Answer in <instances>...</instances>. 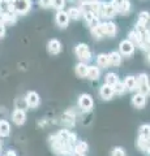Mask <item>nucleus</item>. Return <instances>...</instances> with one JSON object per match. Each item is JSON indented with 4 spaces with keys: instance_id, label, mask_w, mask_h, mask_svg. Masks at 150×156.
I'll list each match as a JSON object with an SVG mask.
<instances>
[{
    "instance_id": "nucleus-17",
    "label": "nucleus",
    "mask_w": 150,
    "mask_h": 156,
    "mask_svg": "<svg viewBox=\"0 0 150 156\" xmlns=\"http://www.w3.org/2000/svg\"><path fill=\"white\" fill-rule=\"evenodd\" d=\"M89 150V146L86 142H77L75 148H73V152L72 154H76V155H80V156H85L86 151Z\"/></svg>"
},
{
    "instance_id": "nucleus-12",
    "label": "nucleus",
    "mask_w": 150,
    "mask_h": 156,
    "mask_svg": "<svg viewBox=\"0 0 150 156\" xmlns=\"http://www.w3.org/2000/svg\"><path fill=\"white\" fill-rule=\"evenodd\" d=\"M47 50L51 55H57V53L61 52V43L57 39H51L47 43Z\"/></svg>"
},
{
    "instance_id": "nucleus-29",
    "label": "nucleus",
    "mask_w": 150,
    "mask_h": 156,
    "mask_svg": "<svg viewBox=\"0 0 150 156\" xmlns=\"http://www.w3.org/2000/svg\"><path fill=\"white\" fill-rule=\"evenodd\" d=\"M138 136H144V138H149V135H150V125L149 124H144L140 126V129H138Z\"/></svg>"
},
{
    "instance_id": "nucleus-15",
    "label": "nucleus",
    "mask_w": 150,
    "mask_h": 156,
    "mask_svg": "<svg viewBox=\"0 0 150 156\" xmlns=\"http://www.w3.org/2000/svg\"><path fill=\"white\" fill-rule=\"evenodd\" d=\"M90 31H91V35H93V38L97 39V41H99V39H102L104 37L102 22H99L98 25H95V26H91L90 27Z\"/></svg>"
},
{
    "instance_id": "nucleus-6",
    "label": "nucleus",
    "mask_w": 150,
    "mask_h": 156,
    "mask_svg": "<svg viewBox=\"0 0 150 156\" xmlns=\"http://www.w3.org/2000/svg\"><path fill=\"white\" fill-rule=\"evenodd\" d=\"M25 99H26L27 107H30V108H37L41 104V96L35 91H29L25 96Z\"/></svg>"
},
{
    "instance_id": "nucleus-39",
    "label": "nucleus",
    "mask_w": 150,
    "mask_h": 156,
    "mask_svg": "<svg viewBox=\"0 0 150 156\" xmlns=\"http://www.w3.org/2000/svg\"><path fill=\"white\" fill-rule=\"evenodd\" d=\"M0 147H2V142H0Z\"/></svg>"
},
{
    "instance_id": "nucleus-26",
    "label": "nucleus",
    "mask_w": 150,
    "mask_h": 156,
    "mask_svg": "<svg viewBox=\"0 0 150 156\" xmlns=\"http://www.w3.org/2000/svg\"><path fill=\"white\" fill-rule=\"evenodd\" d=\"M11 12H13L11 0H0V13H11Z\"/></svg>"
},
{
    "instance_id": "nucleus-1",
    "label": "nucleus",
    "mask_w": 150,
    "mask_h": 156,
    "mask_svg": "<svg viewBox=\"0 0 150 156\" xmlns=\"http://www.w3.org/2000/svg\"><path fill=\"white\" fill-rule=\"evenodd\" d=\"M12 11L16 14H26L31 8V0H11Z\"/></svg>"
},
{
    "instance_id": "nucleus-14",
    "label": "nucleus",
    "mask_w": 150,
    "mask_h": 156,
    "mask_svg": "<svg viewBox=\"0 0 150 156\" xmlns=\"http://www.w3.org/2000/svg\"><path fill=\"white\" fill-rule=\"evenodd\" d=\"M99 95H101V98H102L103 100H110L111 98L114 96V89H112V86H108V85L104 83L102 87H101Z\"/></svg>"
},
{
    "instance_id": "nucleus-16",
    "label": "nucleus",
    "mask_w": 150,
    "mask_h": 156,
    "mask_svg": "<svg viewBox=\"0 0 150 156\" xmlns=\"http://www.w3.org/2000/svg\"><path fill=\"white\" fill-rule=\"evenodd\" d=\"M108 64L112 66H119L122 64V55L116 51H112L111 53H108Z\"/></svg>"
},
{
    "instance_id": "nucleus-31",
    "label": "nucleus",
    "mask_w": 150,
    "mask_h": 156,
    "mask_svg": "<svg viewBox=\"0 0 150 156\" xmlns=\"http://www.w3.org/2000/svg\"><path fill=\"white\" fill-rule=\"evenodd\" d=\"M14 104H16V109H20V111H25L29 108L25 98H18V99H16V103Z\"/></svg>"
},
{
    "instance_id": "nucleus-27",
    "label": "nucleus",
    "mask_w": 150,
    "mask_h": 156,
    "mask_svg": "<svg viewBox=\"0 0 150 156\" xmlns=\"http://www.w3.org/2000/svg\"><path fill=\"white\" fill-rule=\"evenodd\" d=\"M97 64L101 68H107L110 64H108V56L106 53H99L97 56Z\"/></svg>"
},
{
    "instance_id": "nucleus-20",
    "label": "nucleus",
    "mask_w": 150,
    "mask_h": 156,
    "mask_svg": "<svg viewBox=\"0 0 150 156\" xmlns=\"http://www.w3.org/2000/svg\"><path fill=\"white\" fill-rule=\"evenodd\" d=\"M128 41H129L130 43H132V44H133L134 47H136V46H140V44H141V34H140L138 31H136V30L133 29V30L129 33V38H128Z\"/></svg>"
},
{
    "instance_id": "nucleus-34",
    "label": "nucleus",
    "mask_w": 150,
    "mask_h": 156,
    "mask_svg": "<svg viewBox=\"0 0 150 156\" xmlns=\"http://www.w3.org/2000/svg\"><path fill=\"white\" fill-rule=\"evenodd\" d=\"M138 21H144V22H149V13L148 12H141L138 14Z\"/></svg>"
},
{
    "instance_id": "nucleus-32",
    "label": "nucleus",
    "mask_w": 150,
    "mask_h": 156,
    "mask_svg": "<svg viewBox=\"0 0 150 156\" xmlns=\"http://www.w3.org/2000/svg\"><path fill=\"white\" fill-rule=\"evenodd\" d=\"M65 5V0H51V8L54 7L57 11H63Z\"/></svg>"
},
{
    "instance_id": "nucleus-36",
    "label": "nucleus",
    "mask_w": 150,
    "mask_h": 156,
    "mask_svg": "<svg viewBox=\"0 0 150 156\" xmlns=\"http://www.w3.org/2000/svg\"><path fill=\"white\" fill-rule=\"evenodd\" d=\"M0 25L5 26V13H0Z\"/></svg>"
},
{
    "instance_id": "nucleus-21",
    "label": "nucleus",
    "mask_w": 150,
    "mask_h": 156,
    "mask_svg": "<svg viewBox=\"0 0 150 156\" xmlns=\"http://www.w3.org/2000/svg\"><path fill=\"white\" fill-rule=\"evenodd\" d=\"M65 13H67V16L69 17V20H80V18L82 17V12H81V9H80V8H76V7L69 8Z\"/></svg>"
},
{
    "instance_id": "nucleus-8",
    "label": "nucleus",
    "mask_w": 150,
    "mask_h": 156,
    "mask_svg": "<svg viewBox=\"0 0 150 156\" xmlns=\"http://www.w3.org/2000/svg\"><path fill=\"white\" fill-rule=\"evenodd\" d=\"M115 9L112 7V4L110 3H102V7H101V16L99 17H104V18H112L115 17Z\"/></svg>"
},
{
    "instance_id": "nucleus-5",
    "label": "nucleus",
    "mask_w": 150,
    "mask_h": 156,
    "mask_svg": "<svg viewBox=\"0 0 150 156\" xmlns=\"http://www.w3.org/2000/svg\"><path fill=\"white\" fill-rule=\"evenodd\" d=\"M79 107L84 112H89L93 108V98L89 94H82L79 98Z\"/></svg>"
},
{
    "instance_id": "nucleus-10",
    "label": "nucleus",
    "mask_w": 150,
    "mask_h": 156,
    "mask_svg": "<svg viewBox=\"0 0 150 156\" xmlns=\"http://www.w3.org/2000/svg\"><path fill=\"white\" fill-rule=\"evenodd\" d=\"M102 26H103V34L107 35L110 38H112L116 35L118 33V27L112 21H108V22H102Z\"/></svg>"
},
{
    "instance_id": "nucleus-7",
    "label": "nucleus",
    "mask_w": 150,
    "mask_h": 156,
    "mask_svg": "<svg viewBox=\"0 0 150 156\" xmlns=\"http://www.w3.org/2000/svg\"><path fill=\"white\" fill-rule=\"evenodd\" d=\"M119 48H120V52L119 53H123L124 56H132L133 52H134V47L132 43H130L128 39H125V41H122L119 44Z\"/></svg>"
},
{
    "instance_id": "nucleus-23",
    "label": "nucleus",
    "mask_w": 150,
    "mask_h": 156,
    "mask_svg": "<svg viewBox=\"0 0 150 156\" xmlns=\"http://www.w3.org/2000/svg\"><path fill=\"white\" fill-rule=\"evenodd\" d=\"M63 124L65 126H73L76 124V120H75V115H72V112H67V113L63 115Z\"/></svg>"
},
{
    "instance_id": "nucleus-2",
    "label": "nucleus",
    "mask_w": 150,
    "mask_h": 156,
    "mask_svg": "<svg viewBox=\"0 0 150 156\" xmlns=\"http://www.w3.org/2000/svg\"><path fill=\"white\" fill-rule=\"evenodd\" d=\"M136 90L140 94H142L145 96L149 95V77L145 73H141L140 76L136 77Z\"/></svg>"
},
{
    "instance_id": "nucleus-37",
    "label": "nucleus",
    "mask_w": 150,
    "mask_h": 156,
    "mask_svg": "<svg viewBox=\"0 0 150 156\" xmlns=\"http://www.w3.org/2000/svg\"><path fill=\"white\" fill-rule=\"evenodd\" d=\"M4 35H5V26L0 25V39L4 38Z\"/></svg>"
},
{
    "instance_id": "nucleus-25",
    "label": "nucleus",
    "mask_w": 150,
    "mask_h": 156,
    "mask_svg": "<svg viewBox=\"0 0 150 156\" xmlns=\"http://www.w3.org/2000/svg\"><path fill=\"white\" fill-rule=\"evenodd\" d=\"M76 74L81 78H85L86 74H88V65L85 62H79L76 65Z\"/></svg>"
},
{
    "instance_id": "nucleus-9",
    "label": "nucleus",
    "mask_w": 150,
    "mask_h": 156,
    "mask_svg": "<svg viewBox=\"0 0 150 156\" xmlns=\"http://www.w3.org/2000/svg\"><path fill=\"white\" fill-rule=\"evenodd\" d=\"M12 121L18 126L24 125L26 122V112L20 111V109H14L12 113Z\"/></svg>"
},
{
    "instance_id": "nucleus-11",
    "label": "nucleus",
    "mask_w": 150,
    "mask_h": 156,
    "mask_svg": "<svg viewBox=\"0 0 150 156\" xmlns=\"http://www.w3.org/2000/svg\"><path fill=\"white\" fill-rule=\"evenodd\" d=\"M55 21H56V23L61 29H65L67 26H68V23H69V17L67 16V13L64 11H57L56 17H55Z\"/></svg>"
},
{
    "instance_id": "nucleus-4",
    "label": "nucleus",
    "mask_w": 150,
    "mask_h": 156,
    "mask_svg": "<svg viewBox=\"0 0 150 156\" xmlns=\"http://www.w3.org/2000/svg\"><path fill=\"white\" fill-rule=\"evenodd\" d=\"M111 4H112V7H114L116 13L125 14V13H128L130 11V3H129V0H112Z\"/></svg>"
},
{
    "instance_id": "nucleus-18",
    "label": "nucleus",
    "mask_w": 150,
    "mask_h": 156,
    "mask_svg": "<svg viewBox=\"0 0 150 156\" xmlns=\"http://www.w3.org/2000/svg\"><path fill=\"white\" fill-rule=\"evenodd\" d=\"M101 76V70H99V68L98 66H88V74H86V77L89 78L90 81H97L99 78Z\"/></svg>"
},
{
    "instance_id": "nucleus-38",
    "label": "nucleus",
    "mask_w": 150,
    "mask_h": 156,
    "mask_svg": "<svg viewBox=\"0 0 150 156\" xmlns=\"http://www.w3.org/2000/svg\"><path fill=\"white\" fill-rule=\"evenodd\" d=\"M7 156H17V155H16V152H14L13 150H9L7 152Z\"/></svg>"
},
{
    "instance_id": "nucleus-33",
    "label": "nucleus",
    "mask_w": 150,
    "mask_h": 156,
    "mask_svg": "<svg viewBox=\"0 0 150 156\" xmlns=\"http://www.w3.org/2000/svg\"><path fill=\"white\" fill-rule=\"evenodd\" d=\"M111 156H125V151L123 147H115L111 152Z\"/></svg>"
},
{
    "instance_id": "nucleus-22",
    "label": "nucleus",
    "mask_w": 150,
    "mask_h": 156,
    "mask_svg": "<svg viewBox=\"0 0 150 156\" xmlns=\"http://www.w3.org/2000/svg\"><path fill=\"white\" fill-rule=\"evenodd\" d=\"M11 134V125L5 120H0V136H8Z\"/></svg>"
},
{
    "instance_id": "nucleus-13",
    "label": "nucleus",
    "mask_w": 150,
    "mask_h": 156,
    "mask_svg": "<svg viewBox=\"0 0 150 156\" xmlns=\"http://www.w3.org/2000/svg\"><path fill=\"white\" fill-rule=\"evenodd\" d=\"M132 104L136 108H144L145 104H146V96L140 94V92H136L132 98Z\"/></svg>"
},
{
    "instance_id": "nucleus-3",
    "label": "nucleus",
    "mask_w": 150,
    "mask_h": 156,
    "mask_svg": "<svg viewBox=\"0 0 150 156\" xmlns=\"http://www.w3.org/2000/svg\"><path fill=\"white\" fill-rule=\"evenodd\" d=\"M76 55L77 57L80 58V62H88L91 60V52L89 50L88 44H85V43H80V44L76 46Z\"/></svg>"
},
{
    "instance_id": "nucleus-19",
    "label": "nucleus",
    "mask_w": 150,
    "mask_h": 156,
    "mask_svg": "<svg viewBox=\"0 0 150 156\" xmlns=\"http://www.w3.org/2000/svg\"><path fill=\"white\" fill-rule=\"evenodd\" d=\"M124 87L127 91H136V77L133 76H128L124 80Z\"/></svg>"
},
{
    "instance_id": "nucleus-24",
    "label": "nucleus",
    "mask_w": 150,
    "mask_h": 156,
    "mask_svg": "<svg viewBox=\"0 0 150 156\" xmlns=\"http://www.w3.org/2000/svg\"><path fill=\"white\" fill-rule=\"evenodd\" d=\"M137 147L142 151V152L149 154V138H144V136H138L137 139Z\"/></svg>"
},
{
    "instance_id": "nucleus-28",
    "label": "nucleus",
    "mask_w": 150,
    "mask_h": 156,
    "mask_svg": "<svg viewBox=\"0 0 150 156\" xmlns=\"http://www.w3.org/2000/svg\"><path fill=\"white\" fill-rule=\"evenodd\" d=\"M118 76H116V73L114 72H110L106 74V85H108V86H114L116 82H118Z\"/></svg>"
},
{
    "instance_id": "nucleus-35",
    "label": "nucleus",
    "mask_w": 150,
    "mask_h": 156,
    "mask_svg": "<svg viewBox=\"0 0 150 156\" xmlns=\"http://www.w3.org/2000/svg\"><path fill=\"white\" fill-rule=\"evenodd\" d=\"M38 3H39V5L45 9L51 8V0H38Z\"/></svg>"
},
{
    "instance_id": "nucleus-30",
    "label": "nucleus",
    "mask_w": 150,
    "mask_h": 156,
    "mask_svg": "<svg viewBox=\"0 0 150 156\" xmlns=\"http://www.w3.org/2000/svg\"><path fill=\"white\" fill-rule=\"evenodd\" d=\"M112 89H114V94H118V95H123L125 91V87H124V83L123 82H120V81H118L116 83L112 86Z\"/></svg>"
}]
</instances>
